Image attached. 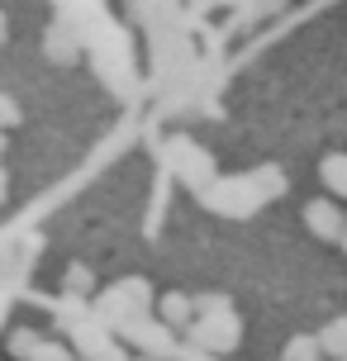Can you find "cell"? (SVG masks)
<instances>
[{
	"mask_svg": "<svg viewBox=\"0 0 347 361\" xmlns=\"http://www.w3.org/2000/svg\"><path fill=\"white\" fill-rule=\"evenodd\" d=\"M34 361H72V352H67L62 343H48V347H43V352H38Z\"/></svg>",
	"mask_w": 347,
	"mask_h": 361,
	"instance_id": "obj_10",
	"label": "cell"
},
{
	"mask_svg": "<svg viewBox=\"0 0 347 361\" xmlns=\"http://www.w3.org/2000/svg\"><path fill=\"white\" fill-rule=\"evenodd\" d=\"M219 309H233L229 295H195V319H200V314H219Z\"/></svg>",
	"mask_w": 347,
	"mask_h": 361,
	"instance_id": "obj_9",
	"label": "cell"
},
{
	"mask_svg": "<svg viewBox=\"0 0 347 361\" xmlns=\"http://www.w3.org/2000/svg\"><path fill=\"white\" fill-rule=\"evenodd\" d=\"M343 361H347V357H343Z\"/></svg>",
	"mask_w": 347,
	"mask_h": 361,
	"instance_id": "obj_13",
	"label": "cell"
},
{
	"mask_svg": "<svg viewBox=\"0 0 347 361\" xmlns=\"http://www.w3.org/2000/svg\"><path fill=\"white\" fill-rule=\"evenodd\" d=\"M281 361H329V352H324V343H319V338L300 333V338H291V343L281 347Z\"/></svg>",
	"mask_w": 347,
	"mask_h": 361,
	"instance_id": "obj_4",
	"label": "cell"
},
{
	"mask_svg": "<svg viewBox=\"0 0 347 361\" xmlns=\"http://www.w3.org/2000/svg\"><path fill=\"white\" fill-rule=\"evenodd\" d=\"M319 343H324L329 361H343V357H347V319H333V324L319 333Z\"/></svg>",
	"mask_w": 347,
	"mask_h": 361,
	"instance_id": "obj_7",
	"label": "cell"
},
{
	"mask_svg": "<svg viewBox=\"0 0 347 361\" xmlns=\"http://www.w3.org/2000/svg\"><path fill=\"white\" fill-rule=\"evenodd\" d=\"M62 286H67V295H76V300L91 295V271L86 267H67V281H62Z\"/></svg>",
	"mask_w": 347,
	"mask_h": 361,
	"instance_id": "obj_8",
	"label": "cell"
},
{
	"mask_svg": "<svg viewBox=\"0 0 347 361\" xmlns=\"http://www.w3.org/2000/svg\"><path fill=\"white\" fill-rule=\"evenodd\" d=\"M319 176H324V185H329V195L347 200V152H333V157H324Z\"/></svg>",
	"mask_w": 347,
	"mask_h": 361,
	"instance_id": "obj_5",
	"label": "cell"
},
{
	"mask_svg": "<svg viewBox=\"0 0 347 361\" xmlns=\"http://www.w3.org/2000/svg\"><path fill=\"white\" fill-rule=\"evenodd\" d=\"M343 247H347V233H343Z\"/></svg>",
	"mask_w": 347,
	"mask_h": 361,
	"instance_id": "obj_12",
	"label": "cell"
},
{
	"mask_svg": "<svg viewBox=\"0 0 347 361\" xmlns=\"http://www.w3.org/2000/svg\"><path fill=\"white\" fill-rule=\"evenodd\" d=\"M238 338H243V324H238V309H219V314H200L190 324V343L205 347V352H233Z\"/></svg>",
	"mask_w": 347,
	"mask_h": 361,
	"instance_id": "obj_1",
	"label": "cell"
},
{
	"mask_svg": "<svg viewBox=\"0 0 347 361\" xmlns=\"http://www.w3.org/2000/svg\"><path fill=\"white\" fill-rule=\"evenodd\" d=\"M133 361H152V352H147V357H133Z\"/></svg>",
	"mask_w": 347,
	"mask_h": 361,
	"instance_id": "obj_11",
	"label": "cell"
},
{
	"mask_svg": "<svg viewBox=\"0 0 347 361\" xmlns=\"http://www.w3.org/2000/svg\"><path fill=\"white\" fill-rule=\"evenodd\" d=\"M43 347H48V343L38 338L34 328H15V333H10V357H19V361H34Z\"/></svg>",
	"mask_w": 347,
	"mask_h": 361,
	"instance_id": "obj_6",
	"label": "cell"
},
{
	"mask_svg": "<svg viewBox=\"0 0 347 361\" xmlns=\"http://www.w3.org/2000/svg\"><path fill=\"white\" fill-rule=\"evenodd\" d=\"M157 319H162L166 328H190L195 324V300H190L185 290H166L162 305H157Z\"/></svg>",
	"mask_w": 347,
	"mask_h": 361,
	"instance_id": "obj_3",
	"label": "cell"
},
{
	"mask_svg": "<svg viewBox=\"0 0 347 361\" xmlns=\"http://www.w3.org/2000/svg\"><path fill=\"white\" fill-rule=\"evenodd\" d=\"M305 228H310L314 238H324V243H343L347 233V219H343V204L338 200H310L305 204Z\"/></svg>",
	"mask_w": 347,
	"mask_h": 361,
	"instance_id": "obj_2",
	"label": "cell"
}]
</instances>
